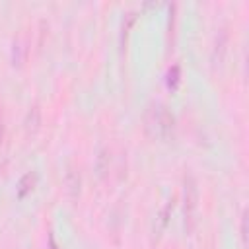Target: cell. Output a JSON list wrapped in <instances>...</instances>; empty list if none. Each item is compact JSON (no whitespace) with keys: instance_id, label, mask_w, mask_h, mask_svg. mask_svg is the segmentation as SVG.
<instances>
[{"instance_id":"6da1fadb","label":"cell","mask_w":249,"mask_h":249,"mask_svg":"<svg viewBox=\"0 0 249 249\" xmlns=\"http://www.w3.org/2000/svg\"><path fill=\"white\" fill-rule=\"evenodd\" d=\"M195 208H196V187H195V181L189 177L185 183V214L189 220H193Z\"/></svg>"},{"instance_id":"7a4b0ae2","label":"cell","mask_w":249,"mask_h":249,"mask_svg":"<svg viewBox=\"0 0 249 249\" xmlns=\"http://www.w3.org/2000/svg\"><path fill=\"white\" fill-rule=\"evenodd\" d=\"M0 138H2V115H0Z\"/></svg>"}]
</instances>
